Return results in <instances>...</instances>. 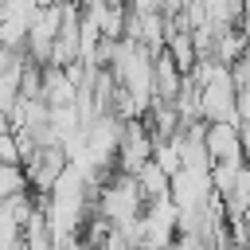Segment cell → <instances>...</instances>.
Wrapping results in <instances>:
<instances>
[{
  "label": "cell",
  "instance_id": "cell-1",
  "mask_svg": "<svg viewBox=\"0 0 250 250\" xmlns=\"http://www.w3.org/2000/svg\"><path fill=\"white\" fill-rule=\"evenodd\" d=\"M133 180H137V188H141V195H145V203H156V199H168V176H164V172H160V168H156L152 160H148V164H145V168H141V172H137Z\"/></svg>",
  "mask_w": 250,
  "mask_h": 250
}]
</instances>
